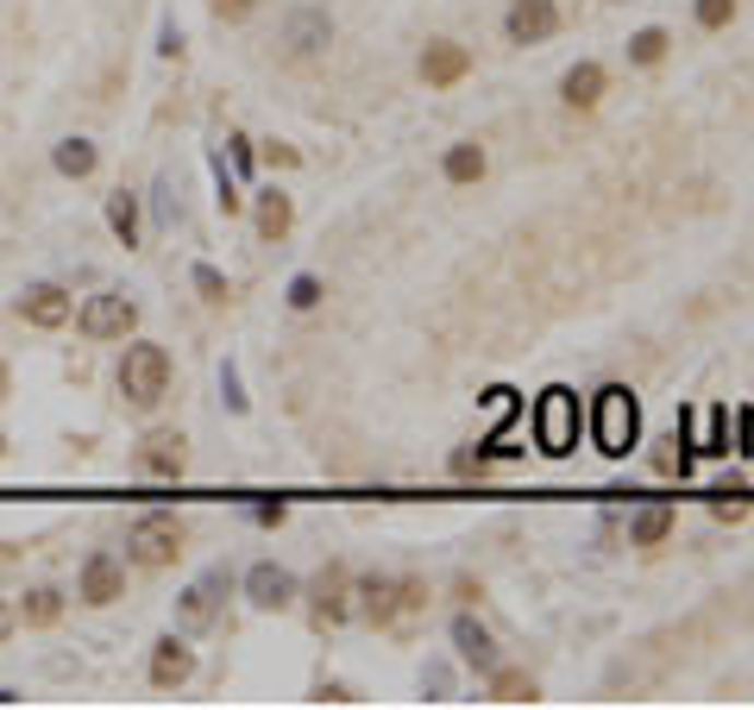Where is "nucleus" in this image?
I'll return each instance as SVG.
<instances>
[{
    "label": "nucleus",
    "instance_id": "7c9ffc66",
    "mask_svg": "<svg viewBox=\"0 0 754 710\" xmlns=\"http://www.w3.org/2000/svg\"><path fill=\"white\" fill-rule=\"evenodd\" d=\"M214 182H221V196H214V202H221V214H233V208H239V189H233V177H226L221 157H214Z\"/></svg>",
    "mask_w": 754,
    "mask_h": 710
},
{
    "label": "nucleus",
    "instance_id": "f257e3e1",
    "mask_svg": "<svg viewBox=\"0 0 754 710\" xmlns=\"http://www.w3.org/2000/svg\"><path fill=\"white\" fill-rule=\"evenodd\" d=\"M591 440H598L603 459H628L635 440H641V403L628 383H603L598 403H591Z\"/></svg>",
    "mask_w": 754,
    "mask_h": 710
},
{
    "label": "nucleus",
    "instance_id": "6ab92c4d",
    "mask_svg": "<svg viewBox=\"0 0 754 710\" xmlns=\"http://www.w3.org/2000/svg\"><path fill=\"white\" fill-rule=\"evenodd\" d=\"M667 529H673V504H641L635 522H628V541H635V547H653V541H667Z\"/></svg>",
    "mask_w": 754,
    "mask_h": 710
},
{
    "label": "nucleus",
    "instance_id": "423d86ee",
    "mask_svg": "<svg viewBox=\"0 0 754 710\" xmlns=\"http://www.w3.org/2000/svg\"><path fill=\"white\" fill-rule=\"evenodd\" d=\"M226 566H208V572H201L196 584H189V591H182V597H176V629L182 635H196V629H208V623H214V616H221V597H226Z\"/></svg>",
    "mask_w": 754,
    "mask_h": 710
},
{
    "label": "nucleus",
    "instance_id": "9b49d317",
    "mask_svg": "<svg viewBox=\"0 0 754 710\" xmlns=\"http://www.w3.org/2000/svg\"><path fill=\"white\" fill-rule=\"evenodd\" d=\"M452 648H459V660H466V666H478V673H497V641H491V629H484L478 616H452Z\"/></svg>",
    "mask_w": 754,
    "mask_h": 710
},
{
    "label": "nucleus",
    "instance_id": "c85d7f7f",
    "mask_svg": "<svg viewBox=\"0 0 754 710\" xmlns=\"http://www.w3.org/2000/svg\"><path fill=\"white\" fill-rule=\"evenodd\" d=\"M710 516H717V522H742L749 504H742V497H729V490H717V497H710Z\"/></svg>",
    "mask_w": 754,
    "mask_h": 710
},
{
    "label": "nucleus",
    "instance_id": "0eeeda50",
    "mask_svg": "<svg viewBox=\"0 0 754 710\" xmlns=\"http://www.w3.org/2000/svg\"><path fill=\"white\" fill-rule=\"evenodd\" d=\"M132 321H139V308L126 303V296H89L82 315H75V328L89 333V340H126Z\"/></svg>",
    "mask_w": 754,
    "mask_h": 710
},
{
    "label": "nucleus",
    "instance_id": "f8f14e48",
    "mask_svg": "<svg viewBox=\"0 0 754 710\" xmlns=\"http://www.w3.org/2000/svg\"><path fill=\"white\" fill-rule=\"evenodd\" d=\"M340 616H352V579L346 566H327L321 579H315V623H340Z\"/></svg>",
    "mask_w": 754,
    "mask_h": 710
},
{
    "label": "nucleus",
    "instance_id": "2f4dec72",
    "mask_svg": "<svg viewBox=\"0 0 754 710\" xmlns=\"http://www.w3.org/2000/svg\"><path fill=\"white\" fill-rule=\"evenodd\" d=\"M422 691L447 698V691H452V673H447V666H427V673H422Z\"/></svg>",
    "mask_w": 754,
    "mask_h": 710
},
{
    "label": "nucleus",
    "instance_id": "a211bd4d",
    "mask_svg": "<svg viewBox=\"0 0 754 710\" xmlns=\"http://www.w3.org/2000/svg\"><path fill=\"white\" fill-rule=\"evenodd\" d=\"M290 221H296V208H290V196H283V189H264V196H258V239H283V233H290Z\"/></svg>",
    "mask_w": 754,
    "mask_h": 710
},
{
    "label": "nucleus",
    "instance_id": "412c9836",
    "mask_svg": "<svg viewBox=\"0 0 754 710\" xmlns=\"http://www.w3.org/2000/svg\"><path fill=\"white\" fill-rule=\"evenodd\" d=\"M107 227L120 246H139V196H107Z\"/></svg>",
    "mask_w": 754,
    "mask_h": 710
},
{
    "label": "nucleus",
    "instance_id": "aec40b11",
    "mask_svg": "<svg viewBox=\"0 0 754 710\" xmlns=\"http://www.w3.org/2000/svg\"><path fill=\"white\" fill-rule=\"evenodd\" d=\"M440 170H447V182H478L484 177V145H447Z\"/></svg>",
    "mask_w": 754,
    "mask_h": 710
},
{
    "label": "nucleus",
    "instance_id": "dca6fc26",
    "mask_svg": "<svg viewBox=\"0 0 754 710\" xmlns=\"http://www.w3.org/2000/svg\"><path fill=\"white\" fill-rule=\"evenodd\" d=\"M139 472H151V478H182V434L157 428L145 440V453H139Z\"/></svg>",
    "mask_w": 754,
    "mask_h": 710
},
{
    "label": "nucleus",
    "instance_id": "2eb2a0df",
    "mask_svg": "<svg viewBox=\"0 0 754 710\" xmlns=\"http://www.w3.org/2000/svg\"><path fill=\"white\" fill-rule=\"evenodd\" d=\"M466 70H472V51H466V45H427L422 51V82L427 88H452Z\"/></svg>",
    "mask_w": 754,
    "mask_h": 710
},
{
    "label": "nucleus",
    "instance_id": "e433bc0d",
    "mask_svg": "<svg viewBox=\"0 0 754 710\" xmlns=\"http://www.w3.org/2000/svg\"><path fill=\"white\" fill-rule=\"evenodd\" d=\"M226 145H233V164H239V170H251V139H239V132H233Z\"/></svg>",
    "mask_w": 754,
    "mask_h": 710
},
{
    "label": "nucleus",
    "instance_id": "b1692460",
    "mask_svg": "<svg viewBox=\"0 0 754 710\" xmlns=\"http://www.w3.org/2000/svg\"><path fill=\"white\" fill-rule=\"evenodd\" d=\"M660 57H667V32H660V26H648V32H635V38H628V63H641V70H648V63H660Z\"/></svg>",
    "mask_w": 754,
    "mask_h": 710
},
{
    "label": "nucleus",
    "instance_id": "c756f323",
    "mask_svg": "<svg viewBox=\"0 0 754 710\" xmlns=\"http://www.w3.org/2000/svg\"><path fill=\"white\" fill-rule=\"evenodd\" d=\"M221 390H226V409L246 415V390H239V371H233V365H221Z\"/></svg>",
    "mask_w": 754,
    "mask_h": 710
},
{
    "label": "nucleus",
    "instance_id": "f704fd0d",
    "mask_svg": "<svg viewBox=\"0 0 754 710\" xmlns=\"http://www.w3.org/2000/svg\"><path fill=\"white\" fill-rule=\"evenodd\" d=\"M151 196H157V221L170 227V177H157V189H151Z\"/></svg>",
    "mask_w": 754,
    "mask_h": 710
},
{
    "label": "nucleus",
    "instance_id": "4468645a",
    "mask_svg": "<svg viewBox=\"0 0 754 710\" xmlns=\"http://www.w3.org/2000/svg\"><path fill=\"white\" fill-rule=\"evenodd\" d=\"M20 315L32 328H63V321H70V296H63L57 283H32L20 296Z\"/></svg>",
    "mask_w": 754,
    "mask_h": 710
},
{
    "label": "nucleus",
    "instance_id": "bb28decb",
    "mask_svg": "<svg viewBox=\"0 0 754 710\" xmlns=\"http://www.w3.org/2000/svg\"><path fill=\"white\" fill-rule=\"evenodd\" d=\"M315 303H321V277H308V271H302V277L290 283V308H302V315H308Z\"/></svg>",
    "mask_w": 754,
    "mask_h": 710
},
{
    "label": "nucleus",
    "instance_id": "393cba45",
    "mask_svg": "<svg viewBox=\"0 0 754 710\" xmlns=\"http://www.w3.org/2000/svg\"><path fill=\"white\" fill-rule=\"evenodd\" d=\"M57 610H63L57 591H32V597H25V623H57Z\"/></svg>",
    "mask_w": 754,
    "mask_h": 710
},
{
    "label": "nucleus",
    "instance_id": "c9c22d12",
    "mask_svg": "<svg viewBox=\"0 0 754 710\" xmlns=\"http://www.w3.org/2000/svg\"><path fill=\"white\" fill-rule=\"evenodd\" d=\"M315 705H352V691H346V685H321V691H315Z\"/></svg>",
    "mask_w": 754,
    "mask_h": 710
},
{
    "label": "nucleus",
    "instance_id": "7ed1b4c3",
    "mask_svg": "<svg viewBox=\"0 0 754 710\" xmlns=\"http://www.w3.org/2000/svg\"><path fill=\"white\" fill-rule=\"evenodd\" d=\"M534 440H541L547 459H566L578 447V397L566 383L541 390V403H534Z\"/></svg>",
    "mask_w": 754,
    "mask_h": 710
},
{
    "label": "nucleus",
    "instance_id": "473e14b6",
    "mask_svg": "<svg viewBox=\"0 0 754 710\" xmlns=\"http://www.w3.org/2000/svg\"><path fill=\"white\" fill-rule=\"evenodd\" d=\"M208 7H214V20H246L258 0H208Z\"/></svg>",
    "mask_w": 754,
    "mask_h": 710
},
{
    "label": "nucleus",
    "instance_id": "5701e85b",
    "mask_svg": "<svg viewBox=\"0 0 754 710\" xmlns=\"http://www.w3.org/2000/svg\"><path fill=\"white\" fill-rule=\"evenodd\" d=\"M50 164H57V177H89V170H95V145H89V139H63V145L50 152Z\"/></svg>",
    "mask_w": 754,
    "mask_h": 710
},
{
    "label": "nucleus",
    "instance_id": "a878e982",
    "mask_svg": "<svg viewBox=\"0 0 754 710\" xmlns=\"http://www.w3.org/2000/svg\"><path fill=\"white\" fill-rule=\"evenodd\" d=\"M729 20H735V0H698V26H704V32L729 26Z\"/></svg>",
    "mask_w": 754,
    "mask_h": 710
},
{
    "label": "nucleus",
    "instance_id": "20e7f679",
    "mask_svg": "<svg viewBox=\"0 0 754 710\" xmlns=\"http://www.w3.org/2000/svg\"><path fill=\"white\" fill-rule=\"evenodd\" d=\"M327 45H333V13H327V7L302 0V7H290V13H283V51L296 57V63L321 57Z\"/></svg>",
    "mask_w": 754,
    "mask_h": 710
},
{
    "label": "nucleus",
    "instance_id": "f3484780",
    "mask_svg": "<svg viewBox=\"0 0 754 710\" xmlns=\"http://www.w3.org/2000/svg\"><path fill=\"white\" fill-rule=\"evenodd\" d=\"M559 95H566V107H598L603 102V70L598 63H573V70L559 76Z\"/></svg>",
    "mask_w": 754,
    "mask_h": 710
},
{
    "label": "nucleus",
    "instance_id": "a19ab883",
    "mask_svg": "<svg viewBox=\"0 0 754 710\" xmlns=\"http://www.w3.org/2000/svg\"><path fill=\"white\" fill-rule=\"evenodd\" d=\"M0 390H7V365H0Z\"/></svg>",
    "mask_w": 754,
    "mask_h": 710
},
{
    "label": "nucleus",
    "instance_id": "6e6552de",
    "mask_svg": "<svg viewBox=\"0 0 754 710\" xmlns=\"http://www.w3.org/2000/svg\"><path fill=\"white\" fill-rule=\"evenodd\" d=\"M559 32V7L553 0H516L509 13H503V38L509 45H541Z\"/></svg>",
    "mask_w": 754,
    "mask_h": 710
},
{
    "label": "nucleus",
    "instance_id": "4c0bfd02",
    "mask_svg": "<svg viewBox=\"0 0 754 710\" xmlns=\"http://www.w3.org/2000/svg\"><path fill=\"white\" fill-rule=\"evenodd\" d=\"M7 629H13V610L0 604V641H7Z\"/></svg>",
    "mask_w": 754,
    "mask_h": 710
},
{
    "label": "nucleus",
    "instance_id": "1a4fd4ad",
    "mask_svg": "<svg viewBox=\"0 0 754 710\" xmlns=\"http://www.w3.org/2000/svg\"><path fill=\"white\" fill-rule=\"evenodd\" d=\"M246 597L258 610H290V604H296V579H290L276 559H258V566L246 572Z\"/></svg>",
    "mask_w": 754,
    "mask_h": 710
},
{
    "label": "nucleus",
    "instance_id": "39448f33",
    "mask_svg": "<svg viewBox=\"0 0 754 710\" xmlns=\"http://www.w3.org/2000/svg\"><path fill=\"white\" fill-rule=\"evenodd\" d=\"M176 554H182V522H176V516L132 522V534H126V559H132V566H170Z\"/></svg>",
    "mask_w": 754,
    "mask_h": 710
},
{
    "label": "nucleus",
    "instance_id": "f03ea898",
    "mask_svg": "<svg viewBox=\"0 0 754 710\" xmlns=\"http://www.w3.org/2000/svg\"><path fill=\"white\" fill-rule=\"evenodd\" d=\"M120 390L132 409H151L164 390H170V353L164 346H151V340H139V346H126L120 358Z\"/></svg>",
    "mask_w": 754,
    "mask_h": 710
},
{
    "label": "nucleus",
    "instance_id": "cd10ccee",
    "mask_svg": "<svg viewBox=\"0 0 754 710\" xmlns=\"http://www.w3.org/2000/svg\"><path fill=\"white\" fill-rule=\"evenodd\" d=\"M196 289L208 296V303H226V277L214 271V264H196Z\"/></svg>",
    "mask_w": 754,
    "mask_h": 710
},
{
    "label": "nucleus",
    "instance_id": "ea45409f",
    "mask_svg": "<svg viewBox=\"0 0 754 710\" xmlns=\"http://www.w3.org/2000/svg\"><path fill=\"white\" fill-rule=\"evenodd\" d=\"M0 459H7V434H0Z\"/></svg>",
    "mask_w": 754,
    "mask_h": 710
},
{
    "label": "nucleus",
    "instance_id": "58836bf2",
    "mask_svg": "<svg viewBox=\"0 0 754 710\" xmlns=\"http://www.w3.org/2000/svg\"><path fill=\"white\" fill-rule=\"evenodd\" d=\"M749 453H754V415H749Z\"/></svg>",
    "mask_w": 754,
    "mask_h": 710
},
{
    "label": "nucleus",
    "instance_id": "9d476101",
    "mask_svg": "<svg viewBox=\"0 0 754 710\" xmlns=\"http://www.w3.org/2000/svg\"><path fill=\"white\" fill-rule=\"evenodd\" d=\"M120 591H126V572H120V559L114 554H89L82 559V584H75L82 604H114Z\"/></svg>",
    "mask_w": 754,
    "mask_h": 710
},
{
    "label": "nucleus",
    "instance_id": "ddd939ff",
    "mask_svg": "<svg viewBox=\"0 0 754 710\" xmlns=\"http://www.w3.org/2000/svg\"><path fill=\"white\" fill-rule=\"evenodd\" d=\"M189 673H196V654H189L176 635H164L157 654H151V685H157V691H176V685H189Z\"/></svg>",
    "mask_w": 754,
    "mask_h": 710
},
{
    "label": "nucleus",
    "instance_id": "4be33fe9",
    "mask_svg": "<svg viewBox=\"0 0 754 710\" xmlns=\"http://www.w3.org/2000/svg\"><path fill=\"white\" fill-rule=\"evenodd\" d=\"M491 698H497V705H534L541 691H534V679H528V673H509V666H497V673H491Z\"/></svg>",
    "mask_w": 754,
    "mask_h": 710
},
{
    "label": "nucleus",
    "instance_id": "72a5a7b5",
    "mask_svg": "<svg viewBox=\"0 0 754 710\" xmlns=\"http://www.w3.org/2000/svg\"><path fill=\"white\" fill-rule=\"evenodd\" d=\"M157 51H164V57L182 51V32H176V20H164V32H157Z\"/></svg>",
    "mask_w": 754,
    "mask_h": 710
}]
</instances>
